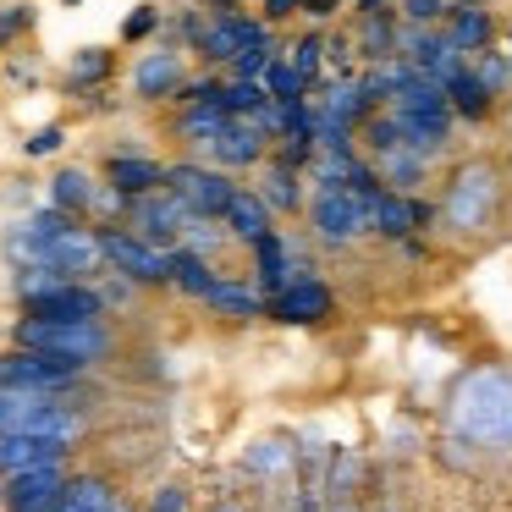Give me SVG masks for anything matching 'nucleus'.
Instances as JSON below:
<instances>
[{"mask_svg":"<svg viewBox=\"0 0 512 512\" xmlns=\"http://www.w3.org/2000/svg\"><path fill=\"white\" fill-rule=\"evenodd\" d=\"M226 122H232V116H226L221 105H182V116H177V138H182V144H193V149H204Z\"/></svg>","mask_w":512,"mask_h":512,"instance_id":"nucleus-27","label":"nucleus"},{"mask_svg":"<svg viewBox=\"0 0 512 512\" xmlns=\"http://www.w3.org/2000/svg\"><path fill=\"white\" fill-rule=\"evenodd\" d=\"M111 512H133V507H127V501H116V507H111Z\"/></svg>","mask_w":512,"mask_h":512,"instance_id":"nucleus-48","label":"nucleus"},{"mask_svg":"<svg viewBox=\"0 0 512 512\" xmlns=\"http://www.w3.org/2000/svg\"><path fill=\"white\" fill-rule=\"evenodd\" d=\"M496 199H501V182H496V171H490L485 160L457 166L452 188H446V221H452V232H485Z\"/></svg>","mask_w":512,"mask_h":512,"instance_id":"nucleus-5","label":"nucleus"},{"mask_svg":"<svg viewBox=\"0 0 512 512\" xmlns=\"http://www.w3.org/2000/svg\"><path fill=\"white\" fill-rule=\"evenodd\" d=\"M188 83V67H182V56L177 50H149V56H138V67H133V94L138 100H171V94Z\"/></svg>","mask_w":512,"mask_h":512,"instance_id":"nucleus-15","label":"nucleus"},{"mask_svg":"<svg viewBox=\"0 0 512 512\" xmlns=\"http://www.w3.org/2000/svg\"><path fill=\"white\" fill-rule=\"evenodd\" d=\"M441 39L457 50V56H474V50H485L490 39H496V23H490V12H485V6H457Z\"/></svg>","mask_w":512,"mask_h":512,"instance_id":"nucleus-22","label":"nucleus"},{"mask_svg":"<svg viewBox=\"0 0 512 512\" xmlns=\"http://www.w3.org/2000/svg\"><path fill=\"white\" fill-rule=\"evenodd\" d=\"M259 166H265V177H259V199H265V210L270 215H292V210H298V204H303V182H298V171H292V166H281V160H259Z\"/></svg>","mask_w":512,"mask_h":512,"instance_id":"nucleus-20","label":"nucleus"},{"mask_svg":"<svg viewBox=\"0 0 512 512\" xmlns=\"http://www.w3.org/2000/svg\"><path fill=\"white\" fill-rule=\"evenodd\" d=\"M265 100H270V94H265V83H248V78L221 83V111H226V116H254Z\"/></svg>","mask_w":512,"mask_h":512,"instance_id":"nucleus-33","label":"nucleus"},{"mask_svg":"<svg viewBox=\"0 0 512 512\" xmlns=\"http://www.w3.org/2000/svg\"><path fill=\"white\" fill-rule=\"evenodd\" d=\"M265 314L281 325H320L325 314H331V287L314 281V276H292L281 292H270Z\"/></svg>","mask_w":512,"mask_h":512,"instance_id":"nucleus-12","label":"nucleus"},{"mask_svg":"<svg viewBox=\"0 0 512 512\" xmlns=\"http://www.w3.org/2000/svg\"><path fill=\"white\" fill-rule=\"evenodd\" d=\"M380 177L391 182V188H419L424 182V155H413V149H386L380 155Z\"/></svg>","mask_w":512,"mask_h":512,"instance_id":"nucleus-30","label":"nucleus"},{"mask_svg":"<svg viewBox=\"0 0 512 512\" xmlns=\"http://www.w3.org/2000/svg\"><path fill=\"white\" fill-rule=\"evenodd\" d=\"M67 452H72V441H61V435H0V474L67 463Z\"/></svg>","mask_w":512,"mask_h":512,"instance_id":"nucleus-16","label":"nucleus"},{"mask_svg":"<svg viewBox=\"0 0 512 512\" xmlns=\"http://www.w3.org/2000/svg\"><path fill=\"white\" fill-rule=\"evenodd\" d=\"M221 221H226V237H237V243H248V248L270 232V210H265V199H259L254 188H237L232 204L221 210Z\"/></svg>","mask_w":512,"mask_h":512,"instance_id":"nucleus-19","label":"nucleus"},{"mask_svg":"<svg viewBox=\"0 0 512 512\" xmlns=\"http://www.w3.org/2000/svg\"><path fill=\"white\" fill-rule=\"evenodd\" d=\"M204 149H210V160H215L221 171H243V166H259V160L270 155V138L259 133L248 116H232V122H226Z\"/></svg>","mask_w":512,"mask_h":512,"instance_id":"nucleus-14","label":"nucleus"},{"mask_svg":"<svg viewBox=\"0 0 512 512\" xmlns=\"http://www.w3.org/2000/svg\"><path fill=\"white\" fill-rule=\"evenodd\" d=\"M61 144H67V127H61V122H50V127H39V133L23 144V155H28V160H45V155H56Z\"/></svg>","mask_w":512,"mask_h":512,"instance_id":"nucleus-38","label":"nucleus"},{"mask_svg":"<svg viewBox=\"0 0 512 512\" xmlns=\"http://www.w3.org/2000/svg\"><path fill=\"white\" fill-rule=\"evenodd\" d=\"M226 67H232V78H248V83H259V72L270 67V39H259V45H243L232 61H226Z\"/></svg>","mask_w":512,"mask_h":512,"instance_id":"nucleus-36","label":"nucleus"},{"mask_svg":"<svg viewBox=\"0 0 512 512\" xmlns=\"http://www.w3.org/2000/svg\"><path fill=\"white\" fill-rule=\"evenodd\" d=\"M160 28V6H133V17L122 23V39L127 45H138V39H149Z\"/></svg>","mask_w":512,"mask_h":512,"instance_id":"nucleus-39","label":"nucleus"},{"mask_svg":"<svg viewBox=\"0 0 512 512\" xmlns=\"http://www.w3.org/2000/svg\"><path fill=\"white\" fill-rule=\"evenodd\" d=\"M254 265H259V292H281L292 281V248L281 232H265L254 243Z\"/></svg>","mask_w":512,"mask_h":512,"instance_id":"nucleus-24","label":"nucleus"},{"mask_svg":"<svg viewBox=\"0 0 512 512\" xmlns=\"http://www.w3.org/2000/svg\"><path fill=\"white\" fill-rule=\"evenodd\" d=\"M61 490H67V468L45 463V468H23V474H6V512H56Z\"/></svg>","mask_w":512,"mask_h":512,"instance_id":"nucleus-10","label":"nucleus"},{"mask_svg":"<svg viewBox=\"0 0 512 512\" xmlns=\"http://www.w3.org/2000/svg\"><path fill=\"white\" fill-rule=\"evenodd\" d=\"M215 12H237V0H210Z\"/></svg>","mask_w":512,"mask_h":512,"instance_id":"nucleus-47","label":"nucleus"},{"mask_svg":"<svg viewBox=\"0 0 512 512\" xmlns=\"http://www.w3.org/2000/svg\"><path fill=\"white\" fill-rule=\"evenodd\" d=\"M177 105H221V83L215 78H199V83H182L177 94H171Z\"/></svg>","mask_w":512,"mask_h":512,"instance_id":"nucleus-40","label":"nucleus"},{"mask_svg":"<svg viewBox=\"0 0 512 512\" xmlns=\"http://www.w3.org/2000/svg\"><path fill=\"white\" fill-rule=\"evenodd\" d=\"M446 6H452V0H402V17H408V23H419V28H430Z\"/></svg>","mask_w":512,"mask_h":512,"instance_id":"nucleus-42","label":"nucleus"},{"mask_svg":"<svg viewBox=\"0 0 512 512\" xmlns=\"http://www.w3.org/2000/svg\"><path fill=\"white\" fill-rule=\"evenodd\" d=\"M166 287L188 292V298H204V292L215 287V270L204 254H193V248H166Z\"/></svg>","mask_w":512,"mask_h":512,"instance_id":"nucleus-23","label":"nucleus"},{"mask_svg":"<svg viewBox=\"0 0 512 512\" xmlns=\"http://www.w3.org/2000/svg\"><path fill=\"white\" fill-rule=\"evenodd\" d=\"M336 6H342V0H303L298 12H309V17H336Z\"/></svg>","mask_w":512,"mask_h":512,"instance_id":"nucleus-45","label":"nucleus"},{"mask_svg":"<svg viewBox=\"0 0 512 512\" xmlns=\"http://www.w3.org/2000/svg\"><path fill=\"white\" fill-rule=\"evenodd\" d=\"M105 182H111L122 199H138V193L166 188V166L149 160V155H111V160H105Z\"/></svg>","mask_w":512,"mask_h":512,"instance_id":"nucleus-17","label":"nucleus"},{"mask_svg":"<svg viewBox=\"0 0 512 512\" xmlns=\"http://www.w3.org/2000/svg\"><path fill=\"white\" fill-rule=\"evenodd\" d=\"M28 320H105V292L89 281H50L23 298Z\"/></svg>","mask_w":512,"mask_h":512,"instance_id":"nucleus-8","label":"nucleus"},{"mask_svg":"<svg viewBox=\"0 0 512 512\" xmlns=\"http://www.w3.org/2000/svg\"><path fill=\"white\" fill-rule=\"evenodd\" d=\"M320 56H325V39L320 34H303L298 50H292V72L303 78V89H309L314 78H320Z\"/></svg>","mask_w":512,"mask_h":512,"instance_id":"nucleus-35","label":"nucleus"},{"mask_svg":"<svg viewBox=\"0 0 512 512\" xmlns=\"http://www.w3.org/2000/svg\"><path fill=\"white\" fill-rule=\"evenodd\" d=\"M452 424L468 441H512V375L485 369V375H468L452 397Z\"/></svg>","mask_w":512,"mask_h":512,"instance_id":"nucleus-1","label":"nucleus"},{"mask_svg":"<svg viewBox=\"0 0 512 512\" xmlns=\"http://www.w3.org/2000/svg\"><path fill=\"white\" fill-rule=\"evenodd\" d=\"M325 111H331L342 127H358L364 116H375V100H369V94L358 89V83H336L331 100H325Z\"/></svg>","mask_w":512,"mask_h":512,"instance_id":"nucleus-29","label":"nucleus"},{"mask_svg":"<svg viewBox=\"0 0 512 512\" xmlns=\"http://www.w3.org/2000/svg\"><path fill=\"white\" fill-rule=\"evenodd\" d=\"M204 303H210L215 314H232V320H259V314H265V298H259L254 287H243V281H221V276H215V287L204 292Z\"/></svg>","mask_w":512,"mask_h":512,"instance_id":"nucleus-26","label":"nucleus"},{"mask_svg":"<svg viewBox=\"0 0 512 512\" xmlns=\"http://www.w3.org/2000/svg\"><path fill=\"white\" fill-rule=\"evenodd\" d=\"M259 83H265V94H270V100H281V105L309 94V89H303V78L292 72V61H281V56H270V67L259 72Z\"/></svg>","mask_w":512,"mask_h":512,"instance_id":"nucleus-31","label":"nucleus"},{"mask_svg":"<svg viewBox=\"0 0 512 512\" xmlns=\"http://www.w3.org/2000/svg\"><path fill=\"white\" fill-rule=\"evenodd\" d=\"M441 94H446V105H452L457 116H468V122H485L490 116V105H496V94L485 89V83L474 78V67H457V72H446L441 78Z\"/></svg>","mask_w":512,"mask_h":512,"instance_id":"nucleus-18","label":"nucleus"},{"mask_svg":"<svg viewBox=\"0 0 512 512\" xmlns=\"http://www.w3.org/2000/svg\"><path fill=\"white\" fill-rule=\"evenodd\" d=\"M210 512H243V507H210Z\"/></svg>","mask_w":512,"mask_h":512,"instance_id":"nucleus-49","label":"nucleus"},{"mask_svg":"<svg viewBox=\"0 0 512 512\" xmlns=\"http://www.w3.org/2000/svg\"><path fill=\"white\" fill-rule=\"evenodd\" d=\"M358 12H386V0H358Z\"/></svg>","mask_w":512,"mask_h":512,"instance_id":"nucleus-46","label":"nucleus"},{"mask_svg":"<svg viewBox=\"0 0 512 512\" xmlns=\"http://www.w3.org/2000/svg\"><path fill=\"white\" fill-rule=\"evenodd\" d=\"M259 39H270L265 23H254L243 12H215V23H204L193 45L204 50V61H232L243 45H259Z\"/></svg>","mask_w":512,"mask_h":512,"instance_id":"nucleus-13","label":"nucleus"},{"mask_svg":"<svg viewBox=\"0 0 512 512\" xmlns=\"http://www.w3.org/2000/svg\"><path fill=\"white\" fill-rule=\"evenodd\" d=\"M28 28H34V6H0V50L17 34H28Z\"/></svg>","mask_w":512,"mask_h":512,"instance_id":"nucleus-37","label":"nucleus"},{"mask_svg":"<svg viewBox=\"0 0 512 512\" xmlns=\"http://www.w3.org/2000/svg\"><path fill=\"white\" fill-rule=\"evenodd\" d=\"M61 6H83V0H61Z\"/></svg>","mask_w":512,"mask_h":512,"instance_id":"nucleus-50","label":"nucleus"},{"mask_svg":"<svg viewBox=\"0 0 512 512\" xmlns=\"http://www.w3.org/2000/svg\"><path fill=\"white\" fill-rule=\"evenodd\" d=\"M94 243H100V259L116 270V276H127L133 287H166V248L144 243L138 232H127V226L105 221L94 226Z\"/></svg>","mask_w":512,"mask_h":512,"instance_id":"nucleus-4","label":"nucleus"},{"mask_svg":"<svg viewBox=\"0 0 512 512\" xmlns=\"http://www.w3.org/2000/svg\"><path fill=\"white\" fill-rule=\"evenodd\" d=\"M298 6H303V0H265V23H287Z\"/></svg>","mask_w":512,"mask_h":512,"instance_id":"nucleus-43","label":"nucleus"},{"mask_svg":"<svg viewBox=\"0 0 512 512\" xmlns=\"http://www.w3.org/2000/svg\"><path fill=\"white\" fill-rule=\"evenodd\" d=\"M358 50L375 61H386L391 50H397V28H391L386 12H364V34H358Z\"/></svg>","mask_w":512,"mask_h":512,"instance_id":"nucleus-32","label":"nucleus"},{"mask_svg":"<svg viewBox=\"0 0 512 512\" xmlns=\"http://www.w3.org/2000/svg\"><path fill=\"white\" fill-rule=\"evenodd\" d=\"M474 56H479V61H468V67H474V78L485 83L490 94L507 89V83H512V61H507V56H496L490 45H485V50H474Z\"/></svg>","mask_w":512,"mask_h":512,"instance_id":"nucleus-34","label":"nucleus"},{"mask_svg":"<svg viewBox=\"0 0 512 512\" xmlns=\"http://www.w3.org/2000/svg\"><path fill=\"white\" fill-rule=\"evenodd\" d=\"M127 210H133V226H127V232H138L155 248H171L182 237V221H188V204H182L171 188L138 193V199H127Z\"/></svg>","mask_w":512,"mask_h":512,"instance_id":"nucleus-9","label":"nucleus"},{"mask_svg":"<svg viewBox=\"0 0 512 512\" xmlns=\"http://www.w3.org/2000/svg\"><path fill=\"white\" fill-rule=\"evenodd\" d=\"M507 61H512V56H507Z\"/></svg>","mask_w":512,"mask_h":512,"instance_id":"nucleus-51","label":"nucleus"},{"mask_svg":"<svg viewBox=\"0 0 512 512\" xmlns=\"http://www.w3.org/2000/svg\"><path fill=\"white\" fill-rule=\"evenodd\" d=\"M347 56H353V39H331V45H325V61H331V67H347Z\"/></svg>","mask_w":512,"mask_h":512,"instance_id":"nucleus-44","label":"nucleus"},{"mask_svg":"<svg viewBox=\"0 0 512 512\" xmlns=\"http://www.w3.org/2000/svg\"><path fill=\"white\" fill-rule=\"evenodd\" d=\"M17 347L78 358V364L89 369V364H100V358L111 353V331H105V320H23L17 325Z\"/></svg>","mask_w":512,"mask_h":512,"instance_id":"nucleus-3","label":"nucleus"},{"mask_svg":"<svg viewBox=\"0 0 512 512\" xmlns=\"http://www.w3.org/2000/svg\"><path fill=\"white\" fill-rule=\"evenodd\" d=\"M111 72H116V56H111V50H100V45H89V50H78V56H72L67 89H72V94H78V89H100Z\"/></svg>","mask_w":512,"mask_h":512,"instance_id":"nucleus-28","label":"nucleus"},{"mask_svg":"<svg viewBox=\"0 0 512 512\" xmlns=\"http://www.w3.org/2000/svg\"><path fill=\"white\" fill-rule=\"evenodd\" d=\"M83 375L78 358H56L39 347H12L0 353V386H23V391H67Z\"/></svg>","mask_w":512,"mask_h":512,"instance_id":"nucleus-7","label":"nucleus"},{"mask_svg":"<svg viewBox=\"0 0 512 512\" xmlns=\"http://www.w3.org/2000/svg\"><path fill=\"white\" fill-rule=\"evenodd\" d=\"M144 512H188V485H160Z\"/></svg>","mask_w":512,"mask_h":512,"instance_id":"nucleus-41","label":"nucleus"},{"mask_svg":"<svg viewBox=\"0 0 512 512\" xmlns=\"http://www.w3.org/2000/svg\"><path fill=\"white\" fill-rule=\"evenodd\" d=\"M50 204L67 215H89L94 210V177L78 166H61L56 177H50Z\"/></svg>","mask_w":512,"mask_h":512,"instance_id":"nucleus-25","label":"nucleus"},{"mask_svg":"<svg viewBox=\"0 0 512 512\" xmlns=\"http://www.w3.org/2000/svg\"><path fill=\"white\" fill-rule=\"evenodd\" d=\"M309 226L320 243H353V237H364V210L347 188H320L309 204Z\"/></svg>","mask_w":512,"mask_h":512,"instance_id":"nucleus-11","label":"nucleus"},{"mask_svg":"<svg viewBox=\"0 0 512 512\" xmlns=\"http://www.w3.org/2000/svg\"><path fill=\"white\" fill-rule=\"evenodd\" d=\"M116 501L122 496H116V485L105 474H72L61 501H56V512H111Z\"/></svg>","mask_w":512,"mask_h":512,"instance_id":"nucleus-21","label":"nucleus"},{"mask_svg":"<svg viewBox=\"0 0 512 512\" xmlns=\"http://www.w3.org/2000/svg\"><path fill=\"white\" fill-rule=\"evenodd\" d=\"M166 188L188 204V215L221 221V210L232 204L237 182H232V171H221V166H193V160H182V166H166Z\"/></svg>","mask_w":512,"mask_h":512,"instance_id":"nucleus-6","label":"nucleus"},{"mask_svg":"<svg viewBox=\"0 0 512 512\" xmlns=\"http://www.w3.org/2000/svg\"><path fill=\"white\" fill-rule=\"evenodd\" d=\"M0 435H61V441H78V413L56 391L0 386Z\"/></svg>","mask_w":512,"mask_h":512,"instance_id":"nucleus-2","label":"nucleus"}]
</instances>
